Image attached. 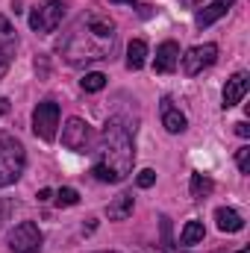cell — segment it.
I'll use <instances>...</instances> for the list:
<instances>
[{
	"mask_svg": "<svg viewBox=\"0 0 250 253\" xmlns=\"http://www.w3.org/2000/svg\"><path fill=\"white\" fill-rule=\"evenodd\" d=\"M112 3H129V6H132V3H135V0H112Z\"/></svg>",
	"mask_w": 250,
	"mask_h": 253,
	"instance_id": "cell-29",
	"label": "cell"
},
{
	"mask_svg": "<svg viewBox=\"0 0 250 253\" xmlns=\"http://www.w3.org/2000/svg\"><path fill=\"white\" fill-rule=\"evenodd\" d=\"M80 85H83V91L94 94V91H100V88L106 85V77H103V74H97V71H91V74H85V77L80 80Z\"/></svg>",
	"mask_w": 250,
	"mask_h": 253,
	"instance_id": "cell-19",
	"label": "cell"
},
{
	"mask_svg": "<svg viewBox=\"0 0 250 253\" xmlns=\"http://www.w3.org/2000/svg\"><path fill=\"white\" fill-rule=\"evenodd\" d=\"M94 180L100 183H121L129 177L132 162H135V141H132V129L121 121L112 118L109 124L103 126L97 150H94Z\"/></svg>",
	"mask_w": 250,
	"mask_h": 253,
	"instance_id": "cell-2",
	"label": "cell"
},
{
	"mask_svg": "<svg viewBox=\"0 0 250 253\" xmlns=\"http://www.w3.org/2000/svg\"><path fill=\"white\" fill-rule=\"evenodd\" d=\"M233 3H236V0H212L209 6H203V9L197 12L194 24H197L200 30H203V27H212L215 21H221V18H224V15L233 9Z\"/></svg>",
	"mask_w": 250,
	"mask_h": 253,
	"instance_id": "cell-11",
	"label": "cell"
},
{
	"mask_svg": "<svg viewBox=\"0 0 250 253\" xmlns=\"http://www.w3.org/2000/svg\"><path fill=\"white\" fill-rule=\"evenodd\" d=\"M24 165H27L24 144L15 135L0 132V189L3 186H12L24 174Z\"/></svg>",
	"mask_w": 250,
	"mask_h": 253,
	"instance_id": "cell-3",
	"label": "cell"
},
{
	"mask_svg": "<svg viewBox=\"0 0 250 253\" xmlns=\"http://www.w3.org/2000/svg\"><path fill=\"white\" fill-rule=\"evenodd\" d=\"M215 59H218V44H197V47H191L183 56V71H186L188 77H194L203 68L215 65Z\"/></svg>",
	"mask_w": 250,
	"mask_h": 253,
	"instance_id": "cell-8",
	"label": "cell"
},
{
	"mask_svg": "<svg viewBox=\"0 0 250 253\" xmlns=\"http://www.w3.org/2000/svg\"><path fill=\"white\" fill-rule=\"evenodd\" d=\"M203 236H206L203 224L200 221H188L183 227V233H180V245H197V242H203Z\"/></svg>",
	"mask_w": 250,
	"mask_h": 253,
	"instance_id": "cell-18",
	"label": "cell"
},
{
	"mask_svg": "<svg viewBox=\"0 0 250 253\" xmlns=\"http://www.w3.org/2000/svg\"><path fill=\"white\" fill-rule=\"evenodd\" d=\"M135 183H138V189H150V186L156 183V171H153V168H144V171H138Z\"/></svg>",
	"mask_w": 250,
	"mask_h": 253,
	"instance_id": "cell-22",
	"label": "cell"
},
{
	"mask_svg": "<svg viewBox=\"0 0 250 253\" xmlns=\"http://www.w3.org/2000/svg\"><path fill=\"white\" fill-rule=\"evenodd\" d=\"M180 3H183V6H200L203 0H180Z\"/></svg>",
	"mask_w": 250,
	"mask_h": 253,
	"instance_id": "cell-26",
	"label": "cell"
},
{
	"mask_svg": "<svg viewBox=\"0 0 250 253\" xmlns=\"http://www.w3.org/2000/svg\"><path fill=\"white\" fill-rule=\"evenodd\" d=\"M144 62H147V44L141 39H132L126 47V68L138 71V68H144Z\"/></svg>",
	"mask_w": 250,
	"mask_h": 253,
	"instance_id": "cell-16",
	"label": "cell"
},
{
	"mask_svg": "<svg viewBox=\"0 0 250 253\" xmlns=\"http://www.w3.org/2000/svg\"><path fill=\"white\" fill-rule=\"evenodd\" d=\"M159 112H162V126L168 129V132H183L188 126V121H186V115L174 106V100L171 97H162V106H159Z\"/></svg>",
	"mask_w": 250,
	"mask_h": 253,
	"instance_id": "cell-12",
	"label": "cell"
},
{
	"mask_svg": "<svg viewBox=\"0 0 250 253\" xmlns=\"http://www.w3.org/2000/svg\"><path fill=\"white\" fill-rule=\"evenodd\" d=\"M100 253H115V251H100Z\"/></svg>",
	"mask_w": 250,
	"mask_h": 253,
	"instance_id": "cell-30",
	"label": "cell"
},
{
	"mask_svg": "<svg viewBox=\"0 0 250 253\" xmlns=\"http://www.w3.org/2000/svg\"><path fill=\"white\" fill-rule=\"evenodd\" d=\"M42 245H44V236H42L39 224H33V221H24L9 233V251L12 253H39Z\"/></svg>",
	"mask_w": 250,
	"mask_h": 253,
	"instance_id": "cell-5",
	"label": "cell"
},
{
	"mask_svg": "<svg viewBox=\"0 0 250 253\" xmlns=\"http://www.w3.org/2000/svg\"><path fill=\"white\" fill-rule=\"evenodd\" d=\"M94 141V129L85 124L83 118H68V124L62 129V144L74 153H85Z\"/></svg>",
	"mask_w": 250,
	"mask_h": 253,
	"instance_id": "cell-7",
	"label": "cell"
},
{
	"mask_svg": "<svg viewBox=\"0 0 250 253\" xmlns=\"http://www.w3.org/2000/svg\"><path fill=\"white\" fill-rule=\"evenodd\" d=\"M56 203H59V206H77V203H80V194H77V189H59Z\"/></svg>",
	"mask_w": 250,
	"mask_h": 253,
	"instance_id": "cell-20",
	"label": "cell"
},
{
	"mask_svg": "<svg viewBox=\"0 0 250 253\" xmlns=\"http://www.w3.org/2000/svg\"><path fill=\"white\" fill-rule=\"evenodd\" d=\"M56 126H59V103H53V100L39 103L36 112H33V132L42 141H53L56 138Z\"/></svg>",
	"mask_w": 250,
	"mask_h": 253,
	"instance_id": "cell-6",
	"label": "cell"
},
{
	"mask_svg": "<svg viewBox=\"0 0 250 253\" xmlns=\"http://www.w3.org/2000/svg\"><path fill=\"white\" fill-rule=\"evenodd\" d=\"M15 44H18V36H15V27L6 15H0V74L9 68L12 56H15Z\"/></svg>",
	"mask_w": 250,
	"mask_h": 253,
	"instance_id": "cell-9",
	"label": "cell"
},
{
	"mask_svg": "<svg viewBox=\"0 0 250 253\" xmlns=\"http://www.w3.org/2000/svg\"><path fill=\"white\" fill-rule=\"evenodd\" d=\"M215 221H218V230L221 233H239V230H245V218L236 209H230V206L215 209Z\"/></svg>",
	"mask_w": 250,
	"mask_h": 253,
	"instance_id": "cell-14",
	"label": "cell"
},
{
	"mask_svg": "<svg viewBox=\"0 0 250 253\" xmlns=\"http://www.w3.org/2000/svg\"><path fill=\"white\" fill-rule=\"evenodd\" d=\"M180 62V47H177V42H162L159 47H156V71L159 74H171L174 68Z\"/></svg>",
	"mask_w": 250,
	"mask_h": 253,
	"instance_id": "cell-13",
	"label": "cell"
},
{
	"mask_svg": "<svg viewBox=\"0 0 250 253\" xmlns=\"http://www.w3.org/2000/svg\"><path fill=\"white\" fill-rule=\"evenodd\" d=\"M236 132H239L242 138H248V135H250V126L245 124V121H239V124H236Z\"/></svg>",
	"mask_w": 250,
	"mask_h": 253,
	"instance_id": "cell-24",
	"label": "cell"
},
{
	"mask_svg": "<svg viewBox=\"0 0 250 253\" xmlns=\"http://www.w3.org/2000/svg\"><path fill=\"white\" fill-rule=\"evenodd\" d=\"M6 109H9V100H0V115H3Z\"/></svg>",
	"mask_w": 250,
	"mask_h": 253,
	"instance_id": "cell-27",
	"label": "cell"
},
{
	"mask_svg": "<svg viewBox=\"0 0 250 253\" xmlns=\"http://www.w3.org/2000/svg\"><path fill=\"white\" fill-rule=\"evenodd\" d=\"M236 165L242 174H250V147H239L236 150Z\"/></svg>",
	"mask_w": 250,
	"mask_h": 253,
	"instance_id": "cell-21",
	"label": "cell"
},
{
	"mask_svg": "<svg viewBox=\"0 0 250 253\" xmlns=\"http://www.w3.org/2000/svg\"><path fill=\"white\" fill-rule=\"evenodd\" d=\"M36 197H39L42 203H47V200L53 197V191H50V189H42V191H39V194H36Z\"/></svg>",
	"mask_w": 250,
	"mask_h": 253,
	"instance_id": "cell-25",
	"label": "cell"
},
{
	"mask_svg": "<svg viewBox=\"0 0 250 253\" xmlns=\"http://www.w3.org/2000/svg\"><path fill=\"white\" fill-rule=\"evenodd\" d=\"M9 212H12V203H9V200H0V227H3V221L9 218Z\"/></svg>",
	"mask_w": 250,
	"mask_h": 253,
	"instance_id": "cell-23",
	"label": "cell"
},
{
	"mask_svg": "<svg viewBox=\"0 0 250 253\" xmlns=\"http://www.w3.org/2000/svg\"><path fill=\"white\" fill-rule=\"evenodd\" d=\"M162 253H188V251H171V248H165Z\"/></svg>",
	"mask_w": 250,
	"mask_h": 253,
	"instance_id": "cell-28",
	"label": "cell"
},
{
	"mask_svg": "<svg viewBox=\"0 0 250 253\" xmlns=\"http://www.w3.org/2000/svg\"><path fill=\"white\" fill-rule=\"evenodd\" d=\"M115 42H118L115 21L103 12H85L68 27V33L59 42V53L68 65L83 68V65L109 59L115 53Z\"/></svg>",
	"mask_w": 250,
	"mask_h": 253,
	"instance_id": "cell-1",
	"label": "cell"
},
{
	"mask_svg": "<svg viewBox=\"0 0 250 253\" xmlns=\"http://www.w3.org/2000/svg\"><path fill=\"white\" fill-rule=\"evenodd\" d=\"M132 206H135V200H132V194L124 191V194H118L109 206H106V215H109V221H124L132 215Z\"/></svg>",
	"mask_w": 250,
	"mask_h": 253,
	"instance_id": "cell-15",
	"label": "cell"
},
{
	"mask_svg": "<svg viewBox=\"0 0 250 253\" xmlns=\"http://www.w3.org/2000/svg\"><path fill=\"white\" fill-rule=\"evenodd\" d=\"M250 88V77L245 71H239V74H233L230 80H227V85H224V109H230V106H236V103H242L245 100V94H248Z\"/></svg>",
	"mask_w": 250,
	"mask_h": 253,
	"instance_id": "cell-10",
	"label": "cell"
},
{
	"mask_svg": "<svg viewBox=\"0 0 250 253\" xmlns=\"http://www.w3.org/2000/svg\"><path fill=\"white\" fill-rule=\"evenodd\" d=\"M188 189H191V197H194V200H206V197L212 194V189H215V183H212L206 174H191Z\"/></svg>",
	"mask_w": 250,
	"mask_h": 253,
	"instance_id": "cell-17",
	"label": "cell"
},
{
	"mask_svg": "<svg viewBox=\"0 0 250 253\" xmlns=\"http://www.w3.org/2000/svg\"><path fill=\"white\" fill-rule=\"evenodd\" d=\"M65 15H68V6L62 0H47V3H42L30 12V27L36 33H53L65 21Z\"/></svg>",
	"mask_w": 250,
	"mask_h": 253,
	"instance_id": "cell-4",
	"label": "cell"
}]
</instances>
